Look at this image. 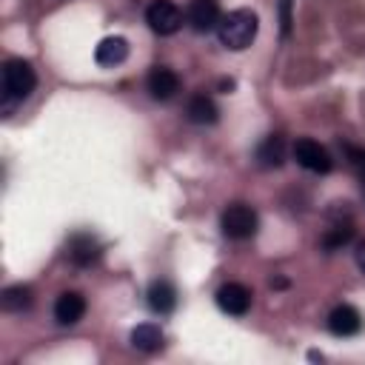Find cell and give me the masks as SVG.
<instances>
[{"label":"cell","instance_id":"cell-16","mask_svg":"<svg viewBox=\"0 0 365 365\" xmlns=\"http://www.w3.org/2000/svg\"><path fill=\"white\" fill-rule=\"evenodd\" d=\"M131 345L140 348V351H157V348H163V331H160V325H154V322L137 325L131 331Z\"/></svg>","mask_w":365,"mask_h":365},{"label":"cell","instance_id":"cell-12","mask_svg":"<svg viewBox=\"0 0 365 365\" xmlns=\"http://www.w3.org/2000/svg\"><path fill=\"white\" fill-rule=\"evenodd\" d=\"M145 297H148V308L154 314H171L174 305H177V291H174V285L168 279H154L148 285Z\"/></svg>","mask_w":365,"mask_h":365},{"label":"cell","instance_id":"cell-20","mask_svg":"<svg viewBox=\"0 0 365 365\" xmlns=\"http://www.w3.org/2000/svg\"><path fill=\"white\" fill-rule=\"evenodd\" d=\"M354 259H356V265H359V271L365 274V240H359V242H356V251H354Z\"/></svg>","mask_w":365,"mask_h":365},{"label":"cell","instance_id":"cell-2","mask_svg":"<svg viewBox=\"0 0 365 365\" xmlns=\"http://www.w3.org/2000/svg\"><path fill=\"white\" fill-rule=\"evenodd\" d=\"M220 228H222V234H225L228 240H248V237L257 234L259 217H257V211H254L251 205H245V202H231V205L222 211V217H220Z\"/></svg>","mask_w":365,"mask_h":365},{"label":"cell","instance_id":"cell-13","mask_svg":"<svg viewBox=\"0 0 365 365\" xmlns=\"http://www.w3.org/2000/svg\"><path fill=\"white\" fill-rule=\"evenodd\" d=\"M128 57V43L125 37H106L100 40V46L94 48V60L100 66H120Z\"/></svg>","mask_w":365,"mask_h":365},{"label":"cell","instance_id":"cell-9","mask_svg":"<svg viewBox=\"0 0 365 365\" xmlns=\"http://www.w3.org/2000/svg\"><path fill=\"white\" fill-rule=\"evenodd\" d=\"M83 314H86V297H83V294H77V291H63V294L57 297V302H54V319H57L60 325H74V322L83 319Z\"/></svg>","mask_w":365,"mask_h":365},{"label":"cell","instance_id":"cell-1","mask_svg":"<svg viewBox=\"0 0 365 365\" xmlns=\"http://www.w3.org/2000/svg\"><path fill=\"white\" fill-rule=\"evenodd\" d=\"M257 29H259V20H257V14L251 9H234L225 17H220L217 34H220V43L225 48L242 51V48H248L254 43Z\"/></svg>","mask_w":365,"mask_h":365},{"label":"cell","instance_id":"cell-15","mask_svg":"<svg viewBox=\"0 0 365 365\" xmlns=\"http://www.w3.org/2000/svg\"><path fill=\"white\" fill-rule=\"evenodd\" d=\"M185 117H188L194 125H211V123H217V106H214L211 97L194 94V97L188 100V106H185Z\"/></svg>","mask_w":365,"mask_h":365},{"label":"cell","instance_id":"cell-5","mask_svg":"<svg viewBox=\"0 0 365 365\" xmlns=\"http://www.w3.org/2000/svg\"><path fill=\"white\" fill-rule=\"evenodd\" d=\"M145 23L157 31V34H174L180 31L182 26V11L171 3V0H154L148 9H145Z\"/></svg>","mask_w":365,"mask_h":365},{"label":"cell","instance_id":"cell-11","mask_svg":"<svg viewBox=\"0 0 365 365\" xmlns=\"http://www.w3.org/2000/svg\"><path fill=\"white\" fill-rule=\"evenodd\" d=\"M100 242L91 237V234H74L71 240H68V259L74 262V265H80V268H86V265H94L97 259H100Z\"/></svg>","mask_w":365,"mask_h":365},{"label":"cell","instance_id":"cell-3","mask_svg":"<svg viewBox=\"0 0 365 365\" xmlns=\"http://www.w3.org/2000/svg\"><path fill=\"white\" fill-rule=\"evenodd\" d=\"M37 86V74L26 60H6L3 66V88L11 100H26Z\"/></svg>","mask_w":365,"mask_h":365},{"label":"cell","instance_id":"cell-14","mask_svg":"<svg viewBox=\"0 0 365 365\" xmlns=\"http://www.w3.org/2000/svg\"><path fill=\"white\" fill-rule=\"evenodd\" d=\"M257 163H259V168H279L285 163V140L279 134L265 137L257 148Z\"/></svg>","mask_w":365,"mask_h":365},{"label":"cell","instance_id":"cell-19","mask_svg":"<svg viewBox=\"0 0 365 365\" xmlns=\"http://www.w3.org/2000/svg\"><path fill=\"white\" fill-rule=\"evenodd\" d=\"M348 157H351L354 165H359V174H362V191H365V151H356V148L348 145Z\"/></svg>","mask_w":365,"mask_h":365},{"label":"cell","instance_id":"cell-4","mask_svg":"<svg viewBox=\"0 0 365 365\" xmlns=\"http://www.w3.org/2000/svg\"><path fill=\"white\" fill-rule=\"evenodd\" d=\"M294 157H297V163H299L302 168H308V171H314V174H328L331 165H334V160H331V154L325 151V145H319V143L311 140V137H299V140L294 143Z\"/></svg>","mask_w":365,"mask_h":365},{"label":"cell","instance_id":"cell-10","mask_svg":"<svg viewBox=\"0 0 365 365\" xmlns=\"http://www.w3.org/2000/svg\"><path fill=\"white\" fill-rule=\"evenodd\" d=\"M148 91L154 100H171L180 91V77L177 71L165 68V66H154L148 71Z\"/></svg>","mask_w":365,"mask_h":365},{"label":"cell","instance_id":"cell-17","mask_svg":"<svg viewBox=\"0 0 365 365\" xmlns=\"http://www.w3.org/2000/svg\"><path fill=\"white\" fill-rule=\"evenodd\" d=\"M31 302H34V294H31V288L29 285H11V288H6L3 294H0V305H3V311H26V308H31Z\"/></svg>","mask_w":365,"mask_h":365},{"label":"cell","instance_id":"cell-6","mask_svg":"<svg viewBox=\"0 0 365 365\" xmlns=\"http://www.w3.org/2000/svg\"><path fill=\"white\" fill-rule=\"evenodd\" d=\"M217 305L231 317H242L251 308V291L242 282H225L217 291Z\"/></svg>","mask_w":365,"mask_h":365},{"label":"cell","instance_id":"cell-21","mask_svg":"<svg viewBox=\"0 0 365 365\" xmlns=\"http://www.w3.org/2000/svg\"><path fill=\"white\" fill-rule=\"evenodd\" d=\"M288 9H291V0H282V34L291 31V14H288Z\"/></svg>","mask_w":365,"mask_h":365},{"label":"cell","instance_id":"cell-18","mask_svg":"<svg viewBox=\"0 0 365 365\" xmlns=\"http://www.w3.org/2000/svg\"><path fill=\"white\" fill-rule=\"evenodd\" d=\"M351 237H354V228H351V225H334V228H328V234L322 237V248L336 251V248L345 245Z\"/></svg>","mask_w":365,"mask_h":365},{"label":"cell","instance_id":"cell-8","mask_svg":"<svg viewBox=\"0 0 365 365\" xmlns=\"http://www.w3.org/2000/svg\"><path fill=\"white\" fill-rule=\"evenodd\" d=\"M188 23L194 31H211L220 26V3L217 0H191Z\"/></svg>","mask_w":365,"mask_h":365},{"label":"cell","instance_id":"cell-7","mask_svg":"<svg viewBox=\"0 0 365 365\" xmlns=\"http://www.w3.org/2000/svg\"><path fill=\"white\" fill-rule=\"evenodd\" d=\"M328 331L334 336H354L362 331V314L354 305H336L328 314Z\"/></svg>","mask_w":365,"mask_h":365}]
</instances>
